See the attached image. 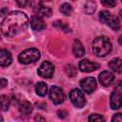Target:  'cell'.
Listing matches in <instances>:
<instances>
[{
	"label": "cell",
	"instance_id": "cell-22",
	"mask_svg": "<svg viewBox=\"0 0 122 122\" xmlns=\"http://www.w3.org/2000/svg\"><path fill=\"white\" fill-rule=\"evenodd\" d=\"M104 120H105V118L103 116H101L100 114H97V113H93V114L89 116L90 122H99V121H104Z\"/></svg>",
	"mask_w": 122,
	"mask_h": 122
},
{
	"label": "cell",
	"instance_id": "cell-5",
	"mask_svg": "<svg viewBox=\"0 0 122 122\" xmlns=\"http://www.w3.org/2000/svg\"><path fill=\"white\" fill-rule=\"evenodd\" d=\"M110 105L112 110H117L122 107V81H119L111 94Z\"/></svg>",
	"mask_w": 122,
	"mask_h": 122
},
{
	"label": "cell",
	"instance_id": "cell-10",
	"mask_svg": "<svg viewBox=\"0 0 122 122\" xmlns=\"http://www.w3.org/2000/svg\"><path fill=\"white\" fill-rule=\"evenodd\" d=\"M78 67L80 71L84 72H91V71H94L97 69H99V64L95 62H92L88 59H83L79 62Z\"/></svg>",
	"mask_w": 122,
	"mask_h": 122
},
{
	"label": "cell",
	"instance_id": "cell-24",
	"mask_svg": "<svg viewBox=\"0 0 122 122\" xmlns=\"http://www.w3.org/2000/svg\"><path fill=\"white\" fill-rule=\"evenodd\" d=\"M103 6L108 8H112L115 6V0H100Z\"/></svg>",
	"mask_w": 122,
	"mask_h": 122
},
{
	"label": "cell",
	"instance_id": "cell-21",
	"mask_svg": "<svg viewBox=\"0 0 122 122\" xmlns=\"http://www.w3.org/2000/svg\"><path fill=\"white\" fill-rule=\"evenodd\" d=\"M0 98H1L0 100H1L2 111H7L9 109V106H10V99L6 95H1Z\"/></svg>",
	"mask_w": 122,
	"mask_h": 122
},
{
	"label": "cell",
	"instance_id": "cell-6",
	"mask_svg": "<svg viewBox=\"0 0 122 122\" xmlns=\"http://www.w3.org/2000/svg\"><path fill=\"white\" fill-rule=\"evenodd\" d=\"M70 99L76 108H83L86 105V99L84 93L78 89L71 90V92H70Z\"/></svg>",
	"mask_w": 122,
	"mask_h": 122
},
{
	"label": "cell",
	"instance_id": "cell-3",
	"mask_svg": "<svg viewBox=\"0 0 122 122\" xmlns=\"http://www.w3.org/2000/svg\"><path fill=\"white\" fill-rule=\"evenodd\" d=\"M40 58V51L35 48H30L23 51L18 55V60L22 64H30Z\"/></svg>",
	"mask_w": 122,
	"mask_h": 122
},
{
	"label": "cell",
	"instance_id": "cell-8",
	"mask_svg": "<svg viewBox=\"0 0 122 122\" xmlns=\"http://www.w3.org/2000/svg\"><path fill=\"white\" fill-rule=\"evenodd\" d=\"M49 94H50V98L51 99V101L56 105L57 104H61L64 101L65 95H64L63 90L61 88L57 87V86L51 87L50 92H49Z\"/></svg>",
	"mask_w": 122,
	"mask_h": 122
},
{
	"label": "cell",
	"instance_id": "cell-25",
	"mask_svg": "<svg viewBox=\"0 0 122 122\" xmlns=\"http://www.w3.org/2000/svg\"><path fill=\"white\" fill-rule=\"evenodd\" d=\"M112 122H122V113H115L112 118Z\"/></svg>",
	"mask_w": 122,
	"mask_h": 122
},
{
	"label": "cell",
	"instance_id": "cell-9",
	"mask_svg": "<svg viewBox=\"0 0 122 122\" xmlns=\"http://www.w3.org/2000/svg\"><path fill=\"white\" fill-rule=\"evenodd\" d=\"M80 87L85 92L92 93L96 89V81L93 77H86L80 81Z\"/></svg>",
	"mask_w": 122,
	"mask_h": 122
},
{
	"label": "cell",
	"instance_id": "cell-1",
	"mask_svg": "<svg viewBox=\"0 0 122 122\" xmlns=\"http://www.w3.org/2000/svg\"><path fill=\"white\" fill-rule=\"evenodd\" d=\"M29 18L22 11H11L4 18L1 24V30L5 36H14L25 30L29 26Z\"/></svg>",
	"mask_w": 122,
	"mask_h": 122
},
{
	"label": "cell",
	"instance_id": "cell-19",
	"mask_svg": "<svg viewBox=\"0 0 122 122\" xmlns=\"http://www.w3.org/2000/svg\"><path fill=\"white\" fill-rule=\"evenodd\" d=\"M96 9V4L94 1L92 0H89L88 2L85 3L84 5V11L88 14H91V13H93L94 10Z\"/></svg>",
	"mask_w": 122,
	"mask_h": 122
},
{
	"label": "cell",
	"instance_id": "cell-28",
	"mask_svg": "<svg viewBox=\"0 0 122 122\" xmlns=\"http://www.w3.org/2000/svg\"><path fill=\"white\" fill-rule=\"evenodd\" d=\"M7 84H8V81H7L6 79H4V78H1V85H0V88L3 89Z\"/></svg>",
	"mask_w": 122,
	"mask_h": 122
},
{
	"label": "cell",
	"instance_id": "cell-4",
	"mask_svg": "<svg viewBox=\"0 0 122 122\" xmlns=\"http://www.w3.org/2000/svg\"><path fill=\"white\" fill-rule=\"evenodd\" d=\"M99 20L102 23L110 26L113 30H118L120 29V23L118 18L115 15H112L108 10H102L99 13Z\"/></svg>",
	"mask_w": 122,
	"mask_h": 122
},
{
	"label": "cell",
	"instance_id": "cell-2",
	"mask_svg": "<svg viewBox=\"0 0 122 122\" xmlns=\"http://www.w3.org/2000/svg\"><path fill=\"white\" fill-rule=\"evenodd\" d=\"M92 49L93 53L96 56L103 57L110 53L112 51V44L108 37L106 36H99L96 37L92 44Z\"/></svg>",
	"mask_w": 122,
	"mask_h": 122
},
{
	"label": "cell",
	"instance_id": "cell-14",
	"mask_svg": "<svg viewBox=\"0 0 122 122\" xmlns=\"http://www.w3.org/2000/svg\"><path fill=\"white\" fill-rule=\"evenodd\" d=\"M72 52L74 54V56L76 57H82L85 53V50L83 45L81 44V42L79 40H74L73 44H72Z\"/></svg>",
	"mask_w": 122,
	"mask_h": 122
},
{
	"label": "cell",
	"instance_id": "cell-16",
	"mask_svg": "<svg viewBox=\"0 0 122 122\" xmlns=\"http://www.w3.org/2000/svg\"><path fill=\"white\" fill-rule=\"evenodd\" d=\"M36 14L39 17H50L51 15V10L48 7L43 6L42 4H38V6L35 9Z\"/></svg>",
	"mask_w": 122,
	"mask_h": 122
},
{
	"label": "cell",
	"instance_id": "cell-31",
	"mask_svg": "<svg viewBox=\"0 0 122 122\" xmlns=\"http://www.w3.org/2000/svg\"><path fill=\"white\" fill-rule=\"evenodd\" d=\"M42 1H51V0H42Z\"/></svg>",
	"mask_w": 122,
	"mask_h": 122
},
{
	"label": "cell",
	"instance_id": "cell-27",
	"mask_svg": "<svg viewBox=\"0 0 122 122\" xmlns=\"http://www.w3.org/2000/svg\"><path fill=\"white\" fill-rule=\"evenodd\" d=\"M57 114H58V116L60 117V118H65L66 116H67V112L66 111H58V112H57Z\"/></svg>",
	"mask_w": 122,
	"mask_h": 122
},
{
	"label": "cell",
	"instance_id": "cell-32",
	"mask_svg": "<svg viewBox=\"0 0 122 122\" xmlns=\"http://www.w3.org/2000/svg\"><path fill=\"white\" fill-rule=\"evenodd\" d=\"M121 2H122V0H121Z\"/></svg>",
	"mask_w": 122,
	"mask_h": 122
},
{
	"label": "cell",
	"instance_id": "cell-30",
	"mask_svg": "<svg viewBox=\"0 0 122 122\" xmlns=\"http://www.w3.org/2000/svg\"><path fill=\"white\" fill-rule=\"evenodd\" d=\"M118 42H119V44H122V36H120V37H119Z\"/></svg>",
	"mask_w": 122,
	"mask_h": 122
},
{
	"label": "cell",
	"instance_id": "cell-15",
	"mask_svg": "<svg viewBox=\"0 0 122 122\" xmlns=\"http://www.w3.org/2000/svg\"><path fill=\"white\" fill-rule=\"evenodd\" d=\"M110 69H112L113 71L117 73H122V59L116 57L110 61L109 63Z\"/></svg>",
	"mask_w": 122,
	"mask_h": 122
},
{
	"label": "cell",
	"instance_id": "cell-12",
	"mask_svg": "<svg viewBox=\"0 0 122 122\" xmlns=\"http://www.w3.org/2000/svg\"><path fill=\"white\" fill-rule=\"evenodd\" d=\"M30 24L31 29L34 30H44V29L46 28L45 22L42 20L41 17H39V16H37V15H36V16H33V17L30 19Z\"/></svg>",
	"mask_w": 122,
	"mask_h": 122
},
{
	"label": "cell",
	"instance_id": "cell-7",
	"mask_svg": "<svg viewBox=\"0 0 122 122\" xmlns=\"http://www.w3.org/2000/svg\"><path fill=\"white\" fill-rule=\"evenodd\" d=\"M38 74L43 78H51L53 75L54 72V67L53 65L49 61H44L37 71Z\"/></svg>",
	"mask_w": 122,
	"mask_h": 122
},
{
	"label": "cell",
	"instance_id": "cell-11",
	"mask_svg": "<svg viewBox=\"0 0 122 122\" xmlns=\"http://www.w3.org/2000/svg\"><path fill=\"white\" fill-rule=\"evenodd\" d=\"M98 80H99L100 84H102V85L105 86V87H108V86H110V85L113 82L114 76H113V74H112V72H110V71H102V72L99 74Z\"/></svg>",
	"mask_w": 122,
	"mask_h": 122
},
{
	"label": "cell",
	"instance_id": "cell-20",
	"mask_svg": "<svg viewBox=\"0 0 122 122\" xmlns=\"http://www.w3.org/2000/svg\"><path fill=\"white\" fill-rule=\"evenodd\" d=\"M60 11H61L62 14H64L66 16H69L72 12V8L69 3H64L60 7Z\"/></svg>",
	"mask_w": 122,
	"mask_h": 122
},
{
	"label": "cell",
	"instance_id": "cell-29",
	"mask_svg": "<svg viewBox=\"0 0 122 122\" xmlns=\"http://www.w3.org/2000/svg\"><path fill=\"white\" fill-rule=\"evenodd\" d=\"M35 120H42V121H44L45 119L42 118V117H38V116H36V117H35Z\"/></svg>",
	"mask_w": 122,
	"mask_h": 122
},
{
	"label": "cell",
	"instance_id": "cell-18",
	"mask_svg": "<svg viewBox=\"0 0 122 122\" xmlns=\"http://www.w3.org/2000/svg\"><path fill=\"white\" fill-rule=\"evenodd\" d=\"M35 92L39 96H45L48 92L47 85L44 82H38L35 86Z\"/></svg>",
	"mask_w": 122,
	"mask_h": 122
},
{
	"label": "cell",
	"instance_id": "cell-23",
	"mask_svg": "<svg viewBox=\"0 0 122 122\" xmlns=\"http://www.w3.org/2000/svg\"><path fill=\"white\" fill-rule=\"evenodd\" d=\"M66 72H67V74H68L70 77H72V76H74V75L76 74V69H75L73 66L69 65V66L66 67Z\"/></svg>",
	"mask_w": 122,
	"mask_h": 122
},
{
	"label": "cell",
	"instance_id": "cell-17",
	"mask_svg": "<svg viewBox=\"0 0 122 122\" xmlns=\"http://www.w3.org/2000/svg\"><path fill=\"white\" fill-rule=\"evenodd\" d=\"M19 112H20L22 114L28 115V114H30V113L32 112V106L30 105V102H28V101H23V102H21L20 105H19Z\"/></svg>",
	"mask_w": 122,
	"mask_h": 122
},
{
	"label": "cell",
	"instance_id": "cell-13",
	"mask_svg": "<svg viewBox=\"0 0 122 122\" xmlns=\"http://www.w3.org/2000/svg\"><path fill=\"white\" fill-rule=\"evenodd\" d=\"M11 54L7 50H1L0 51V65L1 67H7L10 65L11 63Z\"/></svg>",
	"mask_w": 122,
	"mask_h": 122
},
{
	"label": "cell",
	"instance_id": "cell-26",
	"mask_svg": "<svg viewBox=\"0 0 122 122\" xmlns=\"http://www.w3.org/2000/svg\"><path fill=\"white\" fill-rule=\"evenodd\" d=\"M15 1H16L17 5H18L19 7H22V8L26 7L27 4H28V2H29V0H15Z\"/></svg>",
	"mask_w": 122,
	"mask_h": 122
}]
</instances>
